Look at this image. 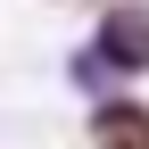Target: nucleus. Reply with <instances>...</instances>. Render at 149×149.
Masks as SVG:
<instances>
[{"label":"nucleus","instance_id":"nucleus-1","mask_svg":"<svg viewBox=\"0 0 149 149\" xmlns=\"http://www.w3.org/2000/svg\"><path fill=\"white\" fill-rule=\"evenodd\" d=\"M100 133H108V149H149V124L141 116H100Z\"/></svg>","mask_w":149,"mask_h":149}]
</instances>
